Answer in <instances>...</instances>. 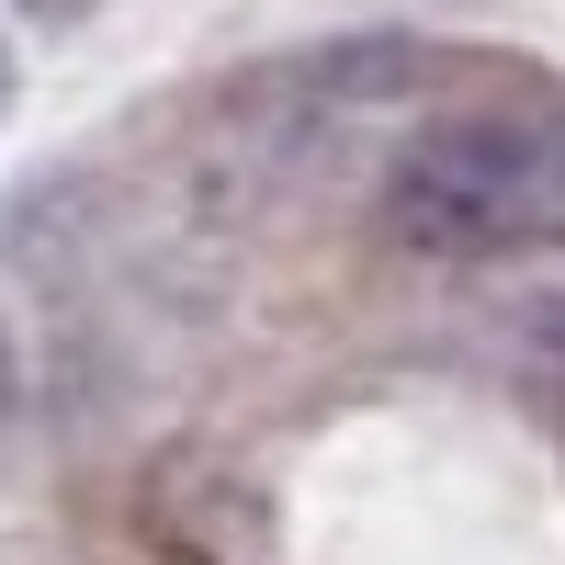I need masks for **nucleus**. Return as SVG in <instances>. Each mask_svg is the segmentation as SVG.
<instances>
[{
  "instance_id": "f257e3e1",
  "label": "nucleus",
  "mask_w": 565,
  "mask_h": 565,
  "mask_svg": "<svg viewBox=\"0 0 565 565\" xmlns=\"http://www.w3.org/2000/svg\"><path fill=\"white\" fill-rule=\"evenodd\" d=\"M385 238L430 260H498V249L565 238V125L543 114L418 125L385 170Z\"/></svg>"
},
{
  "instance_id": "20e7f679",
  "label": "nucleus",
  "mask_w": 565,
  "mask_h": 565,
  "mask_svg": "<svg viewBox=\"0 0 565 565\" xmlns=\"http://www.w3.org/2000/svg\"><path fill=\"white\" fill-rule=\"evenodd\" d=\"M23 12H79V0H23Z\"/></svg>"
},
{
  "instance_id": "7ed1b4c3",
  "label": "nucleus",
  "mask_w": 565,
  "mask_h": 565,
  "mask_svg": "<svg viewBox=\"0 0 565 565\" xmlns=\"http://www.w3.org/2000/svg\"><path fill=\"white\" fill-rule=\"evenodd\" d=\"M23 396V351H12V328H0V407Z\"/></svg>"
},
{
  "instance_id": "f03ea898",
  "label": "nucleus",
  "mask_w": 565,
  "mask_h": 565,
  "mask_svg": "<svg viewBox=\"0 0 565 565\" xmlns=\"http://www.w3.org/2000/svg\"><path fill=\"white\" fill-rule=\"evenodd\" d=\"M441 57L418 34H340V45H317V57L282 68V90H306V103H407V90H430Z\"/></svg>"
}]
</instances>
